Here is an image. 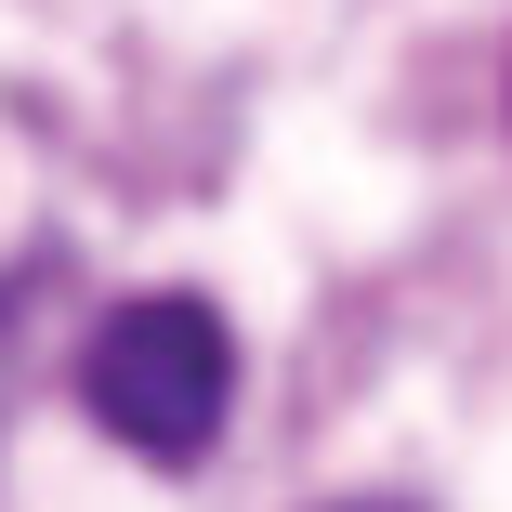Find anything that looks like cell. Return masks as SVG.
Masks as SVG:
<instances>
[{
    "mask_svg": "<svg viewBox=\"0 0 512 512\" xmlns=\"http://www.w3.org/2000/svg\"><path fill=\"white\" fill-rule=\"evenodd\" d=\"M79 407H92L132 460L197 473V460L224 447V407H237V329H224L197 289H145V302H119V316L92 329Z\"/></svg>",
    "mask_w": 512,
    "mask_h": 512,
    "instance_id": "cell-1",
    "label": "cell"
},
{
    "mask_svg": "<svg viewBox=\"0 0 512 512\" xmlns=\"http://www.w3.org/2000/svg\"><path fill=\"white\" fill-rule=\"evenodd\" d=\"M342 512H394V499H342Z\"/></svg>",
    "mask_w": 512,
    "mask_h": 512,
    "instance_id": "cell-2",
    "label": "cell"
}]
</instances>
